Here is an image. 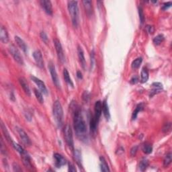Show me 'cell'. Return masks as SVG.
<instances>
[{
	"label": "cell",
	"instance_id": "obj_33",
	"mask_svg": "<svg viewBox=\"0 0 172 172\" xmlns=\"http://www.w3.org/2000/svg\"><path fill=\"white\" fill-rule=\"evenodd\" d=\"M142 61H143V59H142V57H138L137 59H134L132 63V68L134 69H138L140 66H141Z\"/></svg>",
	"mask_w": 172,
	"mask_h": 172
},
{
	"label": "cell",
	"instance_id": "obj_10",
	"mask_svg": "<svg viewBox=\"0 0 172 172\" xmlns=\"http://www.w3.org/2000/svg\"><path fill=\"white\" fill-rule=\"evenodd\" d=\"M30 79L33 80V82H34V83L36 84V86H38V88L39 89V90H40L41 92L44 93V94H46V95L47 94L48 90L47 89V87H46L45 83L42 81V80H40V79H38V78L34 76H31Z\"/></svg>",
	"mask_w": 172,
	"mask_h": 172
},
{
	"label": "cell",
	"instance_id": "obj_8",
	"mask_svg": "<svg viewBox=\"0 0 172 172\" xmlns=\"http://www.w3.org/2000/svg\"><path fill=\"white\" fill-rule=\"evenodd\" d=\"M33 57L36 65L40 69L44 68V60H43L42 55L39 50H36L33 52Z\"/></svg>",
	"mask_w": 172,
	"mask_h": 172
},
{
	"label": "cell",
	"instance_id": "obj_4",
	"mask_svg": "<svg viewBox=\"0 0 172 172\" xmlns=\"http://www.w3.org/2000/svg\"><path fill=\"white\" fill-rule=\"evenodd\" d=\"M64 137L67 144L71 149L73 150L74 149V142H73V132L71 128L69 125H66L64 128Z\"/></svg>",
	"mask_w": 172,
	"mask_h": 172
},
{
	"label": "cell",
	"instance_id": "obj_36",
	"mask_svg": "<svg viewBox=\"0 0 172 172\" xmlns=\"http://www.w3.org/2000/svg\"><path fill=\"white\" fill-rule=\"evenodd\" d=\"M171 129V122H167L166 123L164 126V127H163V132H164V133H168V132L170 131Z\"/></svg>",
	"mask_w": 172,
	"mask_h": 172
},
{
	"label": "cell",
	"instance_id": "obj_32",
	"mask_svg": "<svg viewBox=\"0 0 172 172\" xmlns=\"http://www.w3.org/2000/svg\"><path fill=\"white\" fill-rule=\"evenodd\" d=\"M164 39H165V37L163 34H158L157 36H156L155 37L153 38V42L155 45H159L161 42H163V41L164 40Z\"/></svg>",
	"mask_w": 172,
	"mask_h": 172
},
{
	"label": "cell",
	"instance_id": "obj_26",
	"mask_svg": "<svg viewBox=\"0 0 172 172\" xmlns=\"http://www.w3.org/2000/svg\"><path fill=\"white\" fill-rule=\"evenodd\" d=\"M149 79V71L147 68H143L141 73V83H146Z\"/></svg>",
	"mask_w": 172,
	"mask_h": 172
},
{
	"label": "cell",
	"instance_id": "obj_9",
	"mask_svg": "<svg viewBox=\"0 0 172 172\" xmlns=\"http://www.w3.org/2000/svg\"><path fill=\"white\" fill-rule=\"evenodd\" d=\"M17 131H18V134H19L20 139H21L22 141L23 142V143L26 144V146L31 145V141L29 137L28 136V134H26V132H25L22 128H18V127H17Z\"/></svg>",
	"mask_w": 172,
	"mask_h": 172
},
{
	"label": "cell",
	"instance_id": "obj_2",
	"mask_svg": "<svg viewBox=\"0 0 172 172\" xmlns=\"http://www.w3.org/2000/svg\"><path fill=\"white\" fill-rule=\"evenodd\" d=\"M68 10L72 20V24L75 28H77L79 25V8H78V2L77 1H67Z\"/></svg>",
	"mask_w": 172,
	"mask_h": 172
},
{
	"label": "cell",
	"instance_id": "obj_42",
	"mask_svg": "<svg viewBox=\"0 0 172 172\" xmlns=\"http://www.w3.org/2000/svg\"><path fill=\"white\" fill-rule=\"evenodd\" d=\"M171 6V1L167 2V3H165V4H163V6H162V10H166L169 8H170Z\"/></svg>",
	"mask_w": 172,
	"mask_h": 172
},
{
	"label": "cell",
	"instance_id": "obj_39",
	"mask_svg": "<svg viewBox=\"0 0 172 172\" xmlns=\"http://www.w3.org/2000/svg\"><path fill=\"white\" fill-rule=\"evenodd\" d=\"M137 151H138V146H134L131 149H130V155L132 157H134L136 155Z\"/></svg>",
	"mask_w": 172,
	"mask_h": 172
},
{
	"label": "cell",
	"instance_id": "obj_21",
	"mask_svg": "<svg viewBox=\"0 0 172 172\" xmlns=\"http://www.w3.org/2000/svg\"><path fill=\"white\" fill-rule=\"evenodd\" d=\"M15 41L16 42V44L18 45V47H19L24 52H27V46L26 45V43L24 42V41L21 38H20L19 36H16Z\"/></svg>",
	"mask_w": 172,
	"mask_h": 172
},
{
	"label": "cell",
	"instance_id": "obj_23",
	"mask_svg": "<svg viewBox=\"0 0 172 172\" xmlns=\"http://www.w3.org/2000/svg\"><path fill=\"white\" fill-rule=\"evenodd\" d=\"M74 158L76 161L77 164L79 167H82V158H81V152L79 149L74 150Z\"/></svg>",
	"mask_w": 172,
	"mask_h": 172
},
{
	"label": "cell",
	"instance_id": "obj_19",
	"mask_svg": "<svg viewBox=\"0 0 172 172\" xmlns=\"http://www.w3.org/2000/svg\"><path fill=\"white\" fill-rule=\"evenodd\" d=\"M98 121L95 119L93 116H91L90 118V122H89V127H90V131L93 134H95L97 131Z\"/></svg>",
	"mask_w": 172,
	"mask_h": 172
},
{
	"label": "cell",
	"instance_id": "obj_34",
	"mask_svg": "<svg viewBox=\"0 0 172 172\" xmlns=\"http://www.w3.org/2000/svg\"><path fill=\"white\" fill-rule=\"evenodd\" d=\"M34 93L35 94V96L36 98V99L38 100V101L40 104H42L44 102V98H43V96L42 94V92L36 89H34Z\"/></svg>",
	"mask_w": 172,
	"mask_h": 172
},
{
	"label": "cell",
	"instance_id": "obj_17",
	"mask_svg": "<svg viewBox=\"0 0 172 172\" xmlns=\"http://www.w3.org/2000/svg\"><path fill=\"white\" fill-rule=\"evenodd\" d=\"M19 83L20 84V86H21V87L22 88L23 90L24 91L25 93H26L27 96H30L31 92H30V90L28 84L26 82V79H25L24 77H20L19 78Z\"/></svg>",
	"mask_w": 172,
	"mask_h": 172
},
{
	"label": "cell",
	"instance_id": "obj_29",
	"mask_svg": "<svg viewBox=\"0 0 172 172\" xmlns=\"http://www.w3.org/2000/svg\"><path fill=\"white\" fill-rule=\"evenodd\" d=\"M149 166V161L145 158H144L140 161L139 164V169L141 171H144L146 170V169L147 168V167Z\"/></svg>",
	"mask_w": 172,
	"mask_h": 172
},
{
	"label": "cell",
	"instance_id": "obj_25",
	"mask_svg": "<svg viewBox=\"0 0 172 172\" xmlns=\"http://www.w3.org/2000/svg\"><path fill=\"white\" fill-rule=\"evenodd\" d=\"M63 77H64V79H65V81L67 82L70 86H71L72 88H73L74 84H73V81L71 80V79L69 73L67 69L65 68L63 69Z\"/></svg>",
	"mask_w": 172,
	"mask_h": 172
},
{
	"label": "cell",
	"instance_id": "obj_45",
	"mask_svg": "<svg viewBox=\"0 0 172 172\" xmlns=\"http://www.w3.org/2000/svg\"><path fill=\"white\" fill-rule=\"evenodd\" d=\"M13 170L14 171H21V169H20V166H18L17 164H16V163H14V164H13Z\"/></svg>",
	"mask_w": 172,
	"mask_h": 172
},
{
	"label": "cell",
	"instance_id": "obj_14",
	"mask_svg": "<svg viewBox=\"0 0 172 172\" xmlns=\"http://www.w3.org/2000/svg\"><path fill=\"white\" fill-rule=\"evenodd\" d=\"M153 89L151 90L150 92V98H152L153 96L157 94L158 93L161 92L163 89V85L159 82H155L152 84Z\"/></svg>",
	"mask_w": 172,
	"mask_h": 172
},
{
	"label": "cell",
	"instance_id": "obj_40",
	"mask_svg": "<svg viewBox=\"0 0 172 172\" xmlns=\"http://www.w3.org/2000/svg\"><path fill=\"white\" fill-rule=\"evenodd\" d=\"M83 100L85 101V102H88L89 100V98H90V96H89V93L88 92V91H84L83 93Z\"/></svg>",
	"mask_w": 172,
	"mask_h": 172
},
{
	"label": "cell",
	"instance_id": "obj_44",
	"mask_svg": "<svg viewBox=\"0 0 172 172\" xmlns=\"http://www.w3.org/2000/svg\"><path fill=\"white\" fill-rule=\"evenodd\" d=\"M69 171H76V169H75V166L71 163H69Z\"/></svg>",
	"mask_w": 172,
	"mask_h": 172
},
{
	"label": "cell",
	"instance_id": "obj_28",
	"mask_svg": "<svg viewBox=\"0 0 172 172\" xmlns=\"http://www.w3.org/2000/svg\"><path fill=\"white\" fill-rule=\"evenodd\" d=\"M143 108H144V105L143 104H139L137 105V106L136 107V109L134 110L133 113H132V120H134L135 119L137 118V116H138V114L140 112L142 111L143 110Z\"/></svg>",
	"mask_w": 172,
	"mask_h": 172
},
{
	"label": "cell",
	"instance_id": "obj_12",
	"mask_svg": "<svg viewBox=\"0 0 172 172\" xmlns=\"http://www.w3.org/2000/svg\"><path fill=\"white\" fill-rule=\"evenodd\" d=\"M54 159H55V165L57 167H61L62 166H65L67 164V161L65 159V157L63 155H61L59 153H55L54 154Z\"/></svg>",
	"mask_w": 172,
	"mask_h": 172
},
{
	"label": "cell",
	"instance_id": "obj_16",
	"mask_svg": "<svg viewBox=\"0 0 172 172\" xmlns=\"http://www.w3.org/2000/svg\"><path fill=\"white\" fill-rule=\"evenodd\" d=\"M77 54H78V57H79V60L80 63L82 66V68L85 69H86V59H85V56H84V52L82 48L80 47V46H78L77 47Z\"/></svg>",
	"mask_w": 172,
	"mask_h": 172
},
{
	"label": "cell",
	"instance_id": "obj_46",
	"mask_svg": "<svg viewBox=\"0 0 172 172\" xmlns=\"http://www.w3.org/2000/svg\"><path fill=\"white\" fill-rule=\"evenodd\" d=\"M77 77L79 78V79H82V78H83V75H82V73L80 71H77Z\"/></svg>",
	"mask_w": 172,
	"mask_h": 172
},
{
	"label": "cell",
	"instance_id": "obj_11",
	"mask_svg": "<svg viewBox=\"0 0 172 172\" xmlns=\"http://www.w3.org/2000/svg\"><path fill=\"white\" fill-rule=\"evenodd\" d=\"M40 4L48 15L51 16L52 14V7L50 1L49 0H41L40 1Z\"/></svg>",
	"mask_w": 172,
	"mask_h": 172
},
{
	"label": "cell",
	"instance_id": "obj_5",
	"mask_svg": "<svg viewBox=\"0 0 172 172\" xmlns=\"http://www.w3.org/2000/svg\"><path fill=\"white\" fill-rule=\"evenodd\" d=\"M9 52L11 55V56L13 57V58L14 60L17 62V63L20 65H24V60H23V58L20 54V52L18 49L15 47L13 45H10L9 46L8 48Z\"/></svg>",
	"mask_w": 172,
	"mask_h": 172
},
{
	"label": "cell",
	"instance_id": "obj_7",
	"mask_svg": "<svg viewBox=\"0 0 172 172\" xmlns=\"http://www.w3.org/2000/svg\"><path fill=\"white\" fill-rule=\"evenodd\" d=\"M54 42V45H55V47L56 49V52L57 54V57L59 59L61 63H65V54H64L63 52V47H62V45L61 44V42L59 41L58 39H54L53 40Z\"/></svg>",
	"mask_w": 172,
	"mask_h": 172
},
{
	"label": "cell",
	"instance_id": "obj_22",
	"mask_svg": "<svg viewBox=\"0 0 172 172\" xmlns=\"http://www.w3.org/2000/svg\"><path fill=\"white\" fill-rule=\"evenodd\" d=\"M83 4L87 14L90 16L92 13V1L86 0V1H83Z\"/></svg>",
	"mask_w": 172,
	"mask_h": 172
},
{
	"label": "cell",
	"instance_id": "obj_13",
	"mask_svg": "<svg viewBox=\"0 0 172 172\" xmlns=\"http://www.w3.org/2000/svg\"><path fill=\"white\" fill-rule=\"evenodd\" d=\"M102 112V104L100 101H97L94 105V117L95 119L99 122L100 118Z\"/></svg>",
	"mask_w": 172,
	"mask_h": 172
},
{
	"label": "cell",
	"instance_id": "obj_6",
	"mask_svg": "<svg viewBox=\"0 0 172 172\" xmlns=\"http://www.w3.org/2000/svg\"><path fill=\"white\" fill-rule=\"evenodd\" d=\"M49 69L50 75H51L52 80V81H53L54 84L55 85V86L57 87V88L61 89L60 81H59V77H58V75H57L55 66L54 63H52V62H50L49 64Z\"/></svg>",
	"mask_w": 172,
	"mask_h": 172
},
{
	"label": "cell",
	"instance_id": "obj_20",
	"mask_svg": "<svg viewBox=\"0 0 172 172\" xmlns=\"http://www.w3.org/2000/svg\"><path fill=\"white\" fill-rule=\"evenodd\" d=\"M102 112H103V114H104V117L106 118V120H109L110 118V114L109 108H108V105L106 99H105L104 100V102H103Z\"/></svg>",
	"mask_w": 172,
	"mask_h": 172
},
{
	"label": "cell",
	"instance_id": "obj_31",
	"mask_svg": "<svg viewBox=\"0 0 172 172\" xmlns=\"http://www.w3.org/2000/svg\"><path fill=\"white\" fill-rule=\"evenodd\" d=\"M172 161V155L171 153H169L168 154L166 155V157L164 158V166L165 167H167L169 165L171 164Z\"/></svg>",
	"mask_w": 172,
	"mask_h": 172
},
{
	"label": "cell",
	"instance_id": "obj_18",
	"mask_svg": "<svg viewBox=\"0 0 172 172\" xmlns=\"http://www.w3.org/2000/svg\"><path fill=\"white\" fill-rule=\"evenodd\" d=\"M0 39L1 41L4 44L8 43L9 41V36L8 31H7L6 28L4 26H1V29H0Z\"/></svg>",
	"mask_w": 172,
	"mask_h": 172
},
{
	"label": "cell",
	"instance_id": "obj_35",
	"mask_svg": "<svg viewBox=\"0 0 172 172\" xmlns=\"http://www.w3.org/2000/svg\"><path fill=\"white\" fill-rule=\"evenodd\" d=\"M11 144H12L13 147L16 150L18 153H20V155L22 154V153H23L25 151V150L24 149L22 148V147L21 145H20L19 144H18L16 143H15V142H12V143H11Z\"/></svg>",
	"mask_w": 172,
	"mask_h": 172
},
{
	"label": "cell",
	"instance_id": "obj_37",
	"mask_svg": "<svg viewBox=\"0 0 172 172\" xmlns=\"http://www.w3.org/2000/svg\"><path fill=\"white\" fill-rule=\"evenodd\" d=\"M139 19L141 24H143L144 22V15L143 12V10L141 7H139Z\"/></svg>",
	"mask_w": 172,
	"mask_h": 172
},
{
	"label": "cell",
	"instance_id": "obj_3",
	"mask_svg": "<svg viewBox=\"0 0 172 172\" xmlns=\"http://www.w3.org/2000/svg\"><path fill=\"white\" fill-rule=\"evenodd\" d=\"M52 113H53L55 120L59 128H61L63 125V110L62 105L59 100H56L54 102L52 106Z\"/></svg>",
	"mask_w": 172,
	"mask_h": 172
},
{
	"label": "cell",
	"instance_id": "obj_15",
	"mask_svg": "<svg viewBox=\"0 0 172 172\" xmlns=\"http://www.w3.org/2000/svg\"><path fill=\"white\" fill-rule=\"evenodd\" d=\"M21 158H22L23 164L24 165L25 167L29 169H31L32 167H33V166H32V164H31L30 157L28 153L26 152V151L21 154Z\"/></svg>",
	"mask_w": 172,
	"mask_h": 172
},
{
	"label": "cell",
	"instance_id": "obj_38",
	"mask_svg": "<svg viewBox=\"0 0 172 172\" xmlns=\"http://www.w3.org/2000/svg\"><path fill=\"white\" fill-rule=\"evenodd\" d=\"M40 36L41 40H42L45 44H47L48 40H49V39H48V36L47 35V34H46L45 32H41L40 34Z\"/></svg>",
	"mask_w": 172,
	"mask_h": 172
},
{
	"label": "cell",
	"instance_id": "obj_41",
	"mask_svg": "<svg viewBox=\"0 0 172 172\" xmlns=\"http://www.w3.org/2000/svg\"><path fill=\"white\" fill-rule=\"evenodd\" d=\"M138 81H139V77H137V75H134V76L132 77L130 80V83L132 85L138 83Z\"/></svg>",
	"mask_w": 172,
	"mask_h": 172
},
{
	"label": "cell",
	"instance_id": "obj_43",
	"mask_svg": "<svg viewBox=\"0 0 172 172\" xmlns=\"http://www.w3.org/2000/svg\"><path fill=\"white\" fill-rule=\"evenodd\" d=\"M147 29L148 33L149 34H153L154 33L155 29L153 26H147Z\"/></svg>",
	"mask_w": 172,
	"mask_h": 172
},
{
	"label": "cell",
	"instance_id": "obj_30",
	"mask_svg": "<svg viewBox=\"0 0 172 172\" xmlns=\"http://www.w3.org/2000/svg\"><path fill=\"white\" fill-rule=\"evenodd\" d=\"M143 151L145 153V154H150L152 153L153 151V147L150 143H145L143 146Z\"/></svg>",
	"mask_w": 172,
	"mask_h": 172
},
{
	"label": "cell",
	"instance_id": "obj_27",
	"mask_svg": "<svg viewBox=\"0 0 172 172\" xmlns=\"http://www.w3.org/2000/svg\"><path fill=\"white\" fill-rule=\"evenodd\" d=\"M1 127L2 131H3V133L4 134V137H5V138L6 139L7 141H8L10 143H12V142H13L12 139H11L10 135V134H9L8 130H7V128L6 127V126L4 125L3 122H1Z\"/></svg>",
	"mask_w": 172,
	"mask_h": 172
},
{
	"label": "cell",
	"instance_id": "obj_1",
	"mask_svg": "<svg viewBox=\"0 0 172 172\" xmlns=\"http://www.w3.org/2000/svg\"><path fill=\"white\" fill-rule=\"evenodd\" d=\"M73 109V127L77 137L80 139L85 140L87 139V126L86 121L81 114L79 107L77 105H74Z\"/></svg>",
	"mask_w": 172,
	"mask_h": 172
},
{
	"label": "cell",
	"instance_id": "obj_24",
	"mask_svg": "<svg viewBox=\"0 0 172 172\" xmlns=\"http://www.w3.org/2000/svg\"><path fill=\"white\" fill-rule=\"evenodd\" d=\"M100 169L102 171H110L109 166L108 165L104 157H100Z\"/></svg>",
	"mask_w": 172,
	"mask_h": 172
}]
</instances>
